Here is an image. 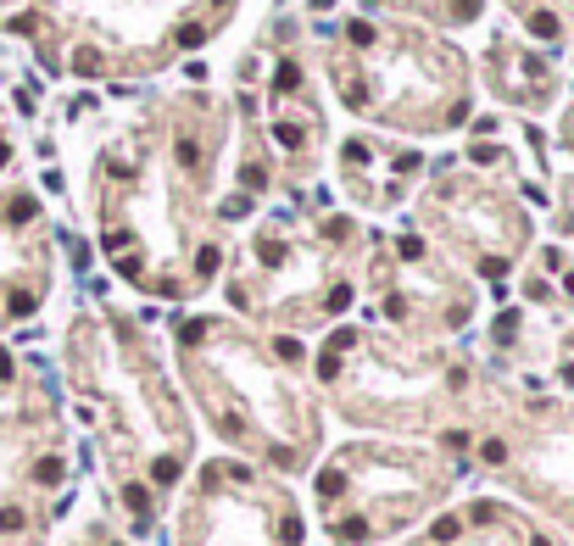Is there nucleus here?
I'll return each mask as SVG.
<instances>
[{
  "label": "nucleus",
  "mask_w": 574,
  "mask_h": 546,
  "mask_svg": "<svg viewBox=\"0 0 574 546\" xmlns=\"http://www.w3.org/2000/svg\"><path fill=\"white\" fill-rule=\"evenodd\" d=\"M151 480H156V485H173V480H179V463H173V457H156V463H151Z\"/></svg>",
  "instance_id": "1"
},
{
  "label": "nucleus",
  "mask_w": 574,
  "mask_h": 546,
  "mask_svg": "<svg viewBox=\"0 0 574 546\" xmlns=\"http://www.w3.org/2000/svg\"><path fill=\"white\" fill-rule=\"evenodd\" d=\"M195 273L207 279V273H218V245H201V257H195Z\"/></svg>",
  "instance_id": "2"
},
{
  "label": "nucleus",
  "mask_w": 574,
  "mask_h": 546,
  "mask_svg": "<svg viewBox=\"0 0 574 546\" xmlns=\"http://www.w3.org/2000/svg\"><path fill=\"white\" fill-rule=\"evenodd\" d=\"M273 351H279L284 362H301V340H290V334H279V340H273Z\"/></svg>",
  "instance_id": "3"
},
{
  "label": "nucleus",
  "mask_w": 574,
  "mask_h": 546,
  "mask_svg": "<svg viewBox=\"0 0 574 546\" xmlns=\"http://www.w3.org/2000/svg\"><path fill=\"white\" fill-rule=\"evenodd\" d=\"M34 474H39V485H56V480H62V463H56V457H45Z\"/></svg>",
  "instance_id": "4"
},
{
  "label": "nucleus",
  "mask_w": 574,
  "mask_h": 546,
  "mask_svg": "<svg viewBox=\"0 0 574 546\" xmlns=\"http://www.w3.org/2000/svg\"><path fill=\"white\" fill-rule=\"evenodd\" d=\"M28 218H34V195H17L12 201V223H28Z\"/></svg>",
  "instance_id": "5"
},
{
  "label": "nucleus",
  "mask_w": 574,
  "mask_h": 546,
  "mask_svg": "<svg viewBox=\"0 0 574 546\" xmlns=\"http://www.w3.org/2000/svg\"><path fill=\"white\" fill-rule=\"evenodd\" d=\"M318 491L335 496V491H340V469H323V474H318Z\"/></svg>",
  "instance_id": "6"
},
{
  "label": "nucleus",
  "mask_w": 574,
  "mask_h": 546,
  "mask_svg": "<svg viewBox=\"0 0 574 546\" xmlns=\"http://www.w3.org/2000/svg\"><path fill=\"white\" fill-rule=\"evenodd\" d=\"M123 501H129L134 513H145V501H151V496H145V485H129V491H123Z\"/></svg>",
  "instance_id": "7"
},
{
  "label": "nucleus",
  "mask_w": 574,
  "mask_h": 546,
  "mask_svg": "<svg viewBox=\"0 0 574 546\" xmlns=\"http://www.w3.org/2000/svg\"><path fill=\"white\" fill-rule=\"evenodd\" d=\"M0 530L17 535V530H23V513H17V508H0Z\"/></svg>",
  "instance_id": "8"
},
{
  "label": "nucleus",
  "mask_w": 574,
  "mask_h": 546,
  "mask_svg": "<svg viewBox=\"0 0 574 546\" xmlns=\"http://www.w3.org/2000/svg\"><path fill=\"white\" fill-rule=\"evenodd\" d=\"M479 457H485V463H502L508 446H502V440H485V446H479Z\"/></svg>",
  "instance_id": "9"
},
{
  "label": "nucleus",
  "mask_w": 574,
  "mask_h": 546,
  "mask_svg": "<svg viewBox=\"0 0 574 546\" xmlns=\"http://www.w3.org/2000/svg\"><path fill=\"white\" fill-rule=\"evenodd\" d=\"M529 28H536V34H541V39H552V34H558V17H547V12H541V17H536V23H529Z\"/></svg>",
  "instance_id": "10"
},
{
  "label": "nucleus",
  "mask_w": 574,
  "mask_h": 546,
  "mask_svg": "<svg viewBox=\"0 0 574 546\" xmlns=\"http://www.w3.org/2000/svg\"><path fill=\"white\" fill-rule=\"evenodd\" d=\"M179 162H184V167H195V162H201V151H195V140H179Z\"/></svg>",
  "instance_id": "11"
},
{
  "label": "nucleus",
  "mask_w": 574,
  "mask_h": 546,
  "mask_svg": "<svg viewBox=\"0 0 574 546\" xmlns=\"http://www.w3.org/2000/svg\"><path fill=\"white\" fill-rule=\"evenodd\" d=\"M340 535H346V541H362V535H368V524H362V519H346V524H340Z\"/></svg>",
  "instance_id": "12"
},
{
  "label": "nucleus",
  "mask_w": 574,
  "mask_h": 546,
  "mask_svg": "<svg viewBox=\"0 0 574 546\" xmlns=\"http://www.w3.org/2000/svg\"><path fill=\"white\" fill-rule=\"evenodd\" d=\"M318 373H323V380H335V373H340V357H335V351H323V362H318Z\"/></svg>",
  "instance_id": "13"
},
{
  "label": "nucleus",
  "mask_w": 574,
  "mask_h": 546,
  "mask_svg": "<svg viewBox=\"0 0 574 546\" xmlns=\"http://www.w3.org/2000/svg\"><path fill=\"white\" fill-rule=\"evenodd\" d=\"M73 67H78V73H95L101 62H95V51H78V56H73Z\"/></svg>",
  "instance_id": "14"
},
{
  "label": "nucleus",
  "mask_w": 574,
  "mask_h": 546,
  "mask_svg": "<svg viewBox=\"0 0 574 546\" xmlns=\"http://www.w3.org/2000/svg\"><path fill=\"white\" fill-rule=\"evenodd\" d=\"M0 167H6V145H0Z\"/></svg>",
  "instance_id": "15"
}]
</instances>
